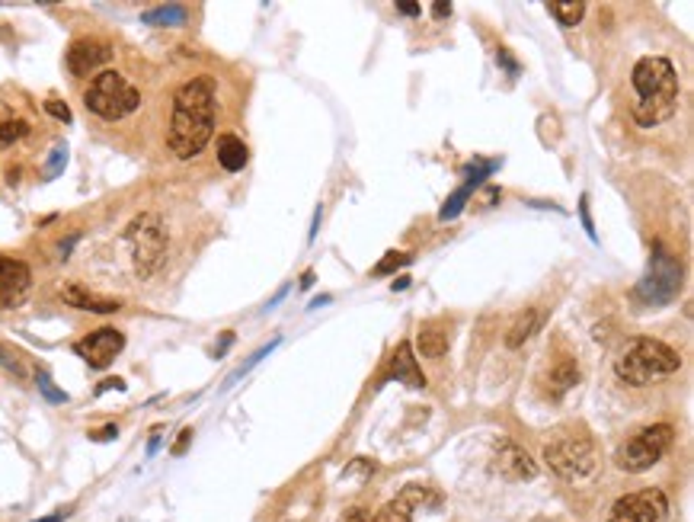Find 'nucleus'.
I'll return each mask as SVG.
<instances>
[{
    "label": "nucleus",
    "instance_id": "1",
    "mask_svg": "<svg viewBox=\"0 0 694 522\" xmlns=\"http://www.w3.org/2000/svg\"><path fill=\"white\" fill-rule=\"evenodd\" d=\"M54 145L58 141L52 122L29 93L0 87V180L7 186H20L26 173L42 161V154Z\"/></svg>",
    "mask_w": 694,
    "mask_h": 522
},
{
    "label": "nucleus",
    "instance_id": "2",
    "mask_svg": "<svg viewBox=\"0 0 694 522\" xmlns=\"http://www.w3.org/2000/svg\"><path fill=\"white\" fill-rule=\"evenodd\" d=\"M218 129V84L214 77L196 74L170 97L167 147L180 161H192L205 151Z\"/></svg>",
    "mask_w": 694,
    "mask_h": 522
},
{
    "label": "nucleus",
    "instance_id": "3",
    "mask_svg": "<svg viewBox=\"0 0 694 522\" xmlns=\"http://www.w3.org/2000/svg\"><path fill=\"white\" fill-rule=\"evenodd\" d=\"M631 87H633V103H631V115L633 122L640 129H656L665 119L675 115L679 106V74L672 68L669 58H643L637 62L631 74Z\"/></svg>",
    "mask_w": 694,
    "mask_h": 522
},
{
    "label": "nucleus",
    "instance_id": "4",
    "mask_svg": "<svg viewBox=\"0 0 694 522\" xmlns=\"http://www.w3.org/2000/svg\"><path fill=\"white\" fill-rule=\"evenodd\" d=\"M145 97V87L135 74H129L125 68H106L96 77H90V84L84 90V106L90 115H96L99 122L119 125L141 113Z\"/></svg>",
    "mask_w": 694,
    "mask_h": 522
},
{
    "label": "nucleus",
    "instance_id": "5",
    "mask_svg": "<svg viewBox=\"0 0 694 522\" xmlns=\"http://www.w3.org/2000/svg\"><path fill=\"white\" fill-rule=\"evenodd\" d=\"M681 369V356L669 343L653 337H633L624 343L618 362H615V375L631 388H647L663 378L675 375Z\"/></svg>",
    "mask_w": 694,
    "mask_h": 522
},
{
    "label": "nucleus",
    "instance_id": "6",
    "mask_svg": "<svg viewBox=\"0 0 694 522\" xmlns=\"http://www.w3.org/2000/svg\"><path fill=\"white\" fill-rule=\"evenodd\" d=\"M544 461L564 481H586L598 468V449H595V439L582 426L566 423L544 442Z\"/></svg>",
    "mask_w": 694,
    "mask_h": 522
},
{
    "label": "nucleus",
    "instance_id": "7",
    "mask_svg": "<svg viewBox=\"0 0 694 522\" xmlns=\"http://www.w3.org/2000/svg\"><path fill=\"white\" fill-rule=\"evenodd\" d=\"M675 442V430L669 423H653V426H643L640 433H633L631 439H624L615 452V465L627 475H640L649 471L669 452V446Z\"/></svg>",
    "mask_w": 694,
    "mask_h": 522
},
{
    "label": "nucleus",
    "instance_id": "8",
    "mask_svg": "<svg viewBox=\"0 0 694 522\" xmlns=\"http://www.w3.org/2000/svg\"><path fill=\"white\" fill-rule=\"evenodd\" d=\"M679 289H681V263L665 247H656L653 260H649V273L637 282L633 299L643 307H663L679 295Z\"/></svg>",
    "mask_w": 694,
    "mask_h": 522
},
{
    "label": "nucleus",
    "instance_id": "9",
    "mask_svg": "<svg viewBox=\"0 0 694 522\" xmlns=\"http://www.w3.org/2000/svg\"><path fill=\"white\" fill-rule=\"evenodd\" d=\"M125 238L131 244V257H135V269L141 276H151L154 269L161 266L167 257V231L157 215H141L129 224Z\"/></svg>",
    "mask_w": 694,
    "mask_h": 522
},
{
    "label": "nucleus",
    "instance_id": "10",
    "mask_svg": "<svg viewBox=\"0 0 694 522\" xmlns=\"http://www.w3.org/2000/svg\"><path fill=\"white\" fill-rule=\"evenodd\" d=\"M608 522H669V500L656 487L633 491L611 507Z\"/></svg>",
    "mask_w": 694,
    "mask_h": 522
},
{
    "label": "nucleus",
    "instance_id": "11",
    "mask_svg": "<svg viewBox=\"0 0 694 522\" xmlns=\"http://www.w3.org/2000/svg\"><path fill=\"white\" fill-rule=\"evenodd\" d=\"M115 58L113 42L96 36H80L68 46L64 64H68L71 77H96L99 71H106Z\"/></svg>",
    "mask_w": 694,
    "mask_h": 522
},
{
    "label": "nucleus",
    "instance_id": "12",
    "mask_svg": "<svg viewBox=\"0 0 694 522\" xmlns=\"http://www.w3.org/2000/svg\"><path fill=\"white\" fill-rule=\"evenodd\" d=\"M32 292V269L16 257L0 254V307L13 311L20 307Z\"/></svg>",
    "mask_w": 694,
    "mask_h": 522
},
{
    "label": "nucleus",
    "instance_id": "13",
    "mask_svg": "<svg viewBox=\"0 0 694 522\" xmlns=\"http://www.w3.org/2000/svg\"><path fill=\"white\" fill-rule=\"evenodd\" d=\"M74 349L90 369H109L115 362V356L125 349V337L115 331V327H99V331H93L90 337L80 340Z\"/></svg>",
    "mask_w": 694,
    "mask_h": 522
},
{
    "label": "nucleus",
    "instance_id": "14",
    "mask_svg": "<svg viewBox=\"0 0 694 522\" xmlns=\"http://www.w3.org/2000/svg\"><path fill=\"white\" fill-rule=\"evenodd\" d=\"M496 471L509 477V481H531L538 475V465L515 442H499V449H496Z\"/></svg>",
    "mask_w": 694,
    "mask_h": 522
},
{
    "label": "nucleus",
    "instance_id": "15",
    "mask_svg": "<svg viewBox=\"0 0 694 522\" xmlns=\"http://www.w3.org/2000/svg\"><path fill=\"white\" fill-rule=\"evenodd\" d=\"M388 375L397 378V382L410 384V388H422V384H426V375H422L420 362H416V356H413V346H410V343H400V346H397L394 359H390Z\"/></svg>",
    "mask_w": 694,
    "mask_h": 522
},
{
    "label": "nucleus",
    "instance_id": "16",
    "mask_svg": "<svg viewBox=\"0 0 694 522\" xmlns=\"http://www.w3.org/2000/svg\"><path fill=\"white\" fill-rule=\"evenodd\" d=\"M214 154H218L222 170H228V173H240V170L247 167V161H250V151H247L244 139H237V135H230V131L218 139Z\"/></svg>",
    "mask_w": 694,
    "mask_h": 522
},
{
    "label": "nucleus",
    "instance_id": "17",
    "mask_svg": "<svg viewBox=\"0 0 694 522\" xmlns=\"http://www.w3.org/2000/svg\"><path fill=\"white\" fill-rule=\"evenodd\" d=\"M580 382V366L573 359H557L554 366H550V372H548V392H550V398H560V394H566L573 388V384Z\"/></svg>",
    "mask_w": 694,
    "mask_h": 522
},
{
    "label": "nucleus",
    "instance_id": "18",
    "mask_svg": "<svg viewBox=\"0 0 694 522\" xmlns=\"http://www.w3.org/2000/svg\"><path fill=\"white\" fill-rule=\"evenodd\" d=\"M541 327V311H534V307H528V311H522L515 321H512L509 333H506V346L509 349H519L525 340L534 337V331Z\"/></svg>",
    "mask_w": 694,
    "mask_h": 522
},
{
    "label": "nucleus",
    "instance_id": "19",
    "mask_svg": "<svg viewBox=\"0 0 694 522\" xmlns=\"http://www.w3.org/2000/svg\"><path fill=\"white\" fill-rule=\"evenodd\" d=\"M64 301L80 311H96V315H109V311H119V301L115 299H96V295L84 292V289H77V285H68L64 289Z\"/></svg>",
    "mask_w": 694,
    "mask_h": 522
},
{
    "label": "nucleus",
    "instance_id": "20",
    "mask_svg": "<svg viewBox=\"0 0 694 522\" xmlns=\"http://www.w3.org/2000/svg\"><path fill=\"white\" fill-rule=\"evenodd\" d=\"M445 349H448V333L442 327H435V324L422 327L420 337H416V353H422L426 359H439V356H445Z\"/></svg>",
    "mask_w": 694,
    "mask_h": 522
},
{
    "label": "nucleus",
    "instance_id": "21",
    "mask_svg": "<svg viewBox=\"0 0 694 522\" xmlns=\"http://www.w3.org/2000/svg\"><path fill=\"white\" fill-rule=\"evenodd\" d=\"M147 26H183L189 20V10L183 4H163V7H154L147 13H141Z\"/></svg>",
    "mask_w": 694,
    "mask_h": 522
},
{
    "label": "nucleus",
    "instance_id": "22",
    "mask_svg": "<svg viewBox=\"0 0 694 522\" xmlns=\"http://www.w3.org/2000/svg\"><path fill=\"white\" fill-rule=\"evenodd\" d=\"M489 170H493V167L481 170V173H477V177H473V180H467V183H464V186H461V189H458V192H455V196H451V199H448V202H445V206H442V212H439V222H451V218L458 215L461 208H464L467 196H471V192H473V189H477V183H481V180H483V177H487Z\"/></svg>",
    "mask_w": 694,
    "mask_h": 522
},
{
    "label": "nucleus",
    "instance_id": "23",
    "mask_svg": "<svg viewBox=\"0 0 694 522\" xmlns=\"http://www.w3.org/2000/svg\"><path fill=\"white\" fill-rule=\"evenodd\" d=\"M548 13L557 16L560 26H576L582 23V16H586V4L582 0H573V4H560V0H550L548 4Z\"/></svg>",
    "mask_w": 694,
    "mask_h": 522
},
{
    "label": "nucleus",
    "instance_id": "24",
    "mask_svg": "<svg viewBox=\"0 0 694 522\" xmlns=\"http://www.w3.org/2000/svg\"><path fill=\"white\" fill-rule=\"evenodd\" d=\"M64 164H68V147H64V141H58V145L52 147V154H48V164H46V173H42V180L58 177V173L64 170Z\"/></svg>",
    "mask_w": 694,
    "mask_h": 522
},
{
    "label": "nucleus",
    "instance_id": "25",
    "mask_svg": "<svg viewBox=\"0 0 694 522\" xmlns=\"http://www.w3.org/2000/svg\"><path fill=\"white\" fill-rule=\"evenodd\" d=\"M410 260H413L410 254H397V250H390V254H384V260L372 269V276H388V273H397V269H404Z\"/></svg>",
    "mask_w": 694,
    "mask_h": 522
},
{
    "label": "nucleus",
    "instance_id": "26",
    "mask_svg": "<svg viewBox=\"0 0 694 522\" xmlns=\"http://www.w3.org/2000/svg\"><path fill=\"white\" fill-rule=\"evenodd\" d=\"M36 384H38V392L46 394L48 404H68V394H64L62 388H54L48 372H36Z\"/></svg>",
    "mask_w": 694,
    "mask_h": 522
},
{
    "label": "nucleus",
    "instance_id": "27",
    "mask_svg": "<svg viewBox=\"0 0 694 522\" xmlns=\"http://www.w3.org/2000/svg\"><path fill=\"white\" fill-rule=\"evenodd\" d=\"M279 343H282V340L275 337V340H272V343L260 346V349H256V353H253V356H250V359H247V362H244V366H240V369H237V372H234V378H230V382H237V378H240V375H247V372H250V369H253V366H256V362H260V359H263V356H269V353H272V349H275V346H279Z\"/></svg>",
    "mask_w": 694,
    "mask_h": 522
},
{
    "label": "nucleus",
    "instance_id": "28",
    "mask_svg": "<svg viewBox=\"0 0 694 522\" xmlns=\"http://www.w3.org/2000/svg\"><path fill=\"white\" fill-rule=\"evenodd\" d=\"M0 366H4V369H7V372H13V375H20V378H23V375H26V369H23V362L16 359V356H13V353H10L7 346H0Z\"/></svg>",
    "mask_w": 694,
    "mask_h": 522
},
{
    "label": "nucleus",
    "instance_id": "29",
    "mask_svg": "<svg viewBox=\"0 0 694 522\" xmlns=\"http://www.w3.org/2000/svg\"><path fill=\"white\" fill-rule=\"evenodd\" d=\"M46 113L52 115V119H58V122H64V125L71 122V109H68V103H62V100H48Z\"/></svg>",
    "mask_w": 694,
    "mask_h": 522
},
{
    "label": "nucleus",
    "instance_id": "30",
    "mask_svg": "<svg viewBox=\"0 0 694 522\" xmlns=\"http://www.w3.org/2000/svg\"><path fill=\"white\" fill-rule=\"evenodd\" d=\"M580 218H582V228H586L589 238L598 240V234H595V224H592V215H589V199H586V196L580 199Z\"/></svg>",
    "mask_w": 694,
    "mask_h": 522
},
{
    "label": "nucleus",
    "instance_id": "31",
    "mask_svg": "<svg viewBox=\"0 0 694 522\" xmlns=\"http://www.w3.org/2000/svg\"><path fill=\"white\" fill-rule=\"evenodd\" d=\"M115 436H119V426H115V423H109L106 430L90 433V439H96V442H109V439H115Z\"/></svg>",
    "mask_w": 694,
    "mask_h": 522
},
{
    "label": "nucleus",
    "instance_id": "32",
    "mask_svg": "<svg viewBox=\"0 0 694 522\" xmlns=\"http://www.w3.org/2000/svg\"><path fill=\"white\" fill-rule=\"evenodd\" d=\"M343 522H381V519H374V516L362 513V509H349V513H346V519H343Z\"/></svg>",
    "mask_w": 694,
    "mask_h": 522
},
{
    "label": "nucleus",
    "instance_id": "33",
    "mask_svg": "<svg viewBox=\"0 0 694 522\" xmlns=\"http://www.w3.org/2000/svg\"><path fill=\"white\" fill-rule=\"evenodd\" d=\"M397 13H404V16H420V13H422V7H420V4H404V0H400V4H397Z\"/></svg>",
    "mask_w": 694,
    "mask_h": 522
},
{
    "label": "nucleus",
    "instance_id": "34",
    "mask_svg": "<svg viewBox=\"0 0 694 522\" xmlns=\"http://www.w3.org/2000/svg\"><path fill=\"white\" fill-rule=\"evenodd\" d=\"M234 343V333H222V340H218V346H214V356H224L228 353V346Z\"/></svg>",
    "mask_w": 694,
    "mask_h": 522
},
{
    "label": "nucleus",
    "instance_id": "35",
    "mask_svg": "<svg viewBox=\"0 0 694 522\" xmlns=\"http://www.w3.org/2000/svg\"><path fill=\"white\" fill-rule=\"evenodd\" d=\"M432 13L439 20H445V16H451V4H432Z\"/></svg>",
    "mask_w": 694,
    "mask_h": 522
},
{
    "label": "nucleus",
    "instance_id": "36",
    "mask_svg": "<svg viewBox=\"0 0 694 522\" xmlns=\"http://www.w3.org/2000/svg\"><path fill=\"white\" fill-rule=\"evenodd\" d=\"M321 215H323V212H321V206H317V212H314V224H311V234H307V238H317V228H321Z\"/></svg>",
    "mask_w": 694,
    "mask_h": 522
}]
</instances>
